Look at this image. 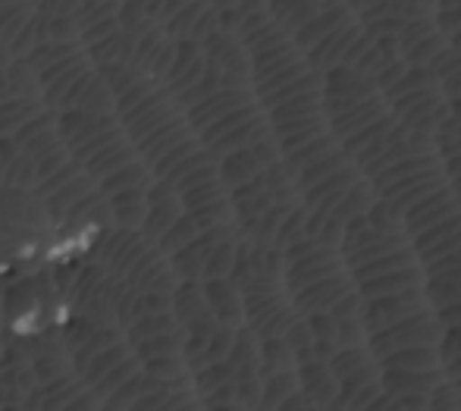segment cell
I'll return each mask as SVG.
<instances>
[{"label": "cell", "mask_w": 461, "mask_h": 411, "mask_svg": "<svg viewBox=\"0 0 461 411\" xmlns=\"http://www.w3.org/2000/svg\"><path fill=\"white\" fill-rule=\"evenodd\" d=\"M427 408H437V411L439 408L443 411L456 408V411H461V389L449 380V377H443V380L430 389V396H427Z\"/></svg>", "instance_id": "cell-11"}, {"label": "cell", "mask_w": 461, "mask_h": 411, "mask_svg": "<svg viewBox=\"0 0 461 411\" xmlns=\"http://www.w3.org/2000/svg\"><path fill=\"white\" fill-rule=\"evenodd\" d=\"M323 91L348 158L420 254L443 330L461 327V192L437 135L405 126L367 76L330 69Z\"/></svg>", "instance_id": "cell-1"}, {"label": "cell", "mask_w": 461, "mask_h": 411, "mask_svg": "<svg viewBox=\"0 0 461 411\" xmlns=\"http://www.w3.org/2000/svg\"><path fill=\"white\" fill-rule=\"evenodd\" d=\"M285 32L298 44V50L308 57L311 67H317L321 73L348 69V73L374 79V73L383 63L376 41L367 35V29L361 25V19L355 16V10L346 0L323 6V10L311 6L302 23L289 25Z\"/></svg>", "instance_id": "cell-5"}, {"label": "cell", "mask_w": 461, "mask_h": 411, "mask_svg": "<svg viewBox=\"0 0 461 411\" xmlns=\"http://www.w3.org/2000/svg\"><path fill=\"white\" fill-rule=\"evenodd\" d=\"M249 296H251L249 298L251 321H255V327L261 333H267V336H285V333L302 321V315H298V308L289 298V289H283L279 279L274 277H258V283L251 286Z\"/></svg>", "instance_id": "cell-8"}, {"label": "cell", "mask_w": 461, "mask_h": 411, "mask_svg": "<svg viewBox=\"0 0 461 411\" xmlns=\"http://www.w3.org/2000/svg\"><path fill=\"white\" fill-rule=\"evenodd\" d=\"M285 286L302 317L330 315L336 324L358 317V286L336 236H308L285 254Z\"/></svg>", "instance_id": "cell-4"}, {"label": "cell", "mask_w": 461, "mask_h": 411, "mask_svg": "<svg viewBox=\"0 0 461 411\" xmlns=\"http://www.w3.org/2000/svg\"><path fill=\"white\" fill-rule=\"evenodd\" d=\"M342 254L358 286V321L380 364V380L395 408H427L443 380V321L427 289V270L408 233L386 205L342 226Z\"/></svg>", "instance_id": "cell-2"}, {"label": "cell", "mask_w": 461, "mask_h": 411, "mask_svg": "<svg viewBox=\"0 0 461 411\" xmlns=\"http://www.w3.org/2000/svg\"><path fill=\"white\" fill-rule=\"evenodd\" d=\"M298 387H302V393L308 396L317 408H333L336 396H339V380H336V374L330 370V364L321 361V358H314L311 364L298 368Z\"/></svg>", "instance_id": "cell-10"}, {"label": "cell", "mask_w": 461, "mask_h": 411, "mask_svg": "<svg viewBox=\"0 0 461 411\" xmlns=\"http://www.w3.org/2000/svg\"><path fill=\"white\" fill-rule=\"evenodd\" d=\"M399 48L418 67L430 69L449 101L461 104V50L446 38L437 23V0H414L405 4L399 23Z\"/></svg>", "instance_id": "cell-7"}, {"label": "cell", "mask_w": 461, "mask_h": 411, "mask_svg": "<svg viewBox=\"0 0 461 411\" xmlns=\"http://www.w3.org/2000/svg\"><path fill=\"white\" fill-rule=\"evenodd\" d=\"M330 370L336 374L339 387H365V383L380 380V364L367 342H342L327 358Z\"/></svg>", "instance_id": "cell-9"}, {"label": "cell", "mask_w": 461, "mask_h": 411, "mask_svg": "<svg viewBox=\"0 0 461 411\" xmlns=\"http://www.w3.org/2000/svg\"><path fill=\"white\" fill-rule=\"evenodd\" d=\"M376 48L383 54L380 69L374 73L376 88L383 91V97L389 101V107L395 110L405 126L420 129V132L437 135V129L443 126L446 114H449V97L439 88V82L433 79L430 69L411 63L399 48L395 35H380L374 38Z\"/></svg>", "instance_id": "cell-6"}, {"label": "cell", "mask_w": 461, "mask_h": 411, "mask_svg": "<svg viewBox=\"0 0 461 411\" xmlns=\"http://www.w3.org/2000/svg\"><path fill=\"white\" fill-rule=\"evenodd\" d=\"M439 358H443V374L461 389V349H439Z\"/></svg>", "instance_id": "cell-12"}, {"label": "cell", "mask_w": 461, "mask_h": 411, "mask_svg": "<svg viewBox=\"0 0 461 411\" xmlns=\"http://www.w3.org/2000/svg\"><path fill=\"white\" fill-rule=\"evenodd\" d=\"M249 48L276 154L289 167L311 217L346 226L367 214L376 198L333 129L323 73L311 67L289 32L264 10L249 23Z\"/></svg>", "instance_id": "cell-3"}]
</instances>
